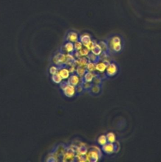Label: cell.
Returning <instances> with one entry per match:
<instances>
[{
	"label": "cell",
	"mask_w": 161,
	"mask_h": 162,
	"mask_svg": "<svg viewBox=\"0 0 161 162\" xmlns=\"http://www.w3.org/2000/svg\"><path fill=\"white\" fill-rule=\"evenodd\" d=\"M106 135V138H107L108 143H115L116 142V135L114 134L113 132H109Z\"/></svg>",
	"instance_id": "cell-24"
},
{
	"label": "cell",
	"mask_w": 161,
	"mask_h": 162,
	"mask_svg": "<svg viewBox=\"0 0 161 162\" xmlns=\"http://www.w3.org/2000/svg\"><path fill=\"white\" fill-rule=\"evenodd\" d=\"M86 72H87V70L85 66L78 65L76 69H75V73L80 77H82L83 76H84Z\"/></svg>",
	"instance_id": "cell-19"
},
{
	"label": "cell",
	"mask_w": 161,
	"mask_h": 162,
	"mask_svg": "<svg viewBox=\"0 0 161 162\" xmlns=\"http://www.w3.org/2000/svg\"><path fill=\"white\" fill-rule=\"evenodd\" d=\"M107 143V139L106 135H101L97 139V143L101 146H102Z\"/></svg>",
	"instance_id": "cell-26"
},
{
	"label": "cell",
	"mask_w": 161,
	"mask_h": 162,
	"mask_svg": "<svg viewBox=\"0 0 161 162\" xmlns=\"http://www.w3.org/2000/svg\"><path fill=\"white\" fill-rule=\"evenodd\" d=\"M110 61L107 60H103L102 61H99L96 64V70L99 74L104 73L107 65L110 64Z\"/></svg>",
	"instance_id": "cell-9"
},
{
	"label": "cell",
	"mask_w": 161,
	"mask_h": 162,
	"mask_svg": "<svg viewBox=\"0 0 161 162\" xmlns=\"http://www.w3.org/2000/svg\"><path fill=\"white\" fill-rule=\"evenodd\" d=\"M79 41H80L82 44L84 45L85 47H87L88 45H89L91 42H92V39L91 37L88 34H83L79 36Z\"/></svg>",
	"instance_id": "cell-13"
},
{
	"label": "cell",
	"mask_w": 161,
	"mask_h": 162,
	"mask_svg": "<svg viewBox=\"0 0 161 162\" xmlns=\"http://www.w3.org/2000/svg\"><path fill=\"white\" fill-rule=\"evenodd\" d=\"M58 73L63 80L68 79L70 75V72L68 68H67L66 66L59 67V70Z\"/></svg>",
	"instance_id": "cell-11"
},
{
	"label": "cell",
	"mask_w": 161,
	"mask_h": 162,
	"mask_svg": "<svg viewBox=\"0 0 161 162\" xmlns=\"http://www.w3.org/2000/svg\"><path fill=\"white\" fill-rule=\"evenodd\" d=\"M58 70H59V67L56 66V65L51 66V67L49 68V74H50L51 75L57 74V73L58 72Z\"/></svg>",
	"instance_id": "cell-29"
},
{
	"label": "cell",
	"mask_w": 161,
	"mask_h": 162,
	"mask_svg": "<svg viewBox=\"0 0 161 162\" xmlns=\"http://www.w3.org/2000/svg\"><path fill=\"white\" fill-rule=\"evenodd\" d=\"M95 76V73L94 72H88L87 71L85 72V74L83 76L82 78V79L85 81V82H92L93 78H94Z\"/></svg>",
	"instance_id": "cell-16"
},
{
	"label": "cell",
	"mask_w": 161,
	"mask_h": 162,
	"mask_svg": "<svg viewBox=\"0 0 161 162\" xmlns=\"http://www.w3.org/2000/svg\"><path fill=\"white\" fill-rule=\"evenodd\" d=\"M119 72V68L117 64L115 62H111L107 65L106 70L104 72L106 77L110 78L116 76Z\"/></svg>",
	"instance_id": "cell-6"
},
{
	"label": "cell",
	"mask_w": 161,
	"mask_h": 162,
	"mask_svg": "<svg viewBox=\"0 0 161 162\" xmlns=\"http://www.w3.org/2000/svg\"><path fill=\"white\" fill-rule=\"evenodd\" d=\"M87 58L89 60V61L92 62L93 64H97L99 61H101V56L96 55L93 54L92 53H90L89 55L87 56Z\"/></svg>",
	"instance_id": "cell-17"
},
{
	"label": "cell",
	"mask_w": 161,
	"mask_h": 162,
	"mask_svg": "<svg viewBox=\"0 0 161 162\" xmlns=\"http://www.w3.org/2000/svg\"><path fill=\"white\" fill-rule=\"evenodd\" d=\"M54 64L58 67L65 66L66 63V55L63 52H58L54 55L53 58Z\"/></svg>",
	"instance_id": "cell-5"
},
{
	"label": "cell",
	"mask_w": 161,
	"mask_h": 162,
	"mask_svg": "<svg viewBox=\"0 0 161 162\" xmlns=\"http://www.w3.org/2000/svg\"><path fill=\"white\" fill-rule=\"evenodd\" d=\"M74 44V49L75 51H79L83 48V44L80 41H77Z\"/></svg>",
	"instance_id": "cell-30"
},
{
	"label": "cell",
	"mask_w": 161,
	"mask_h": 162,
	"mask_svg": "<svg viewBox=\"0 0 161 162\" xmlns=\"http://www.w3.org/2000/svg\"><path fill=\"white\" fill-rule=\"evenodd\" d=\"M51 80L54 83L57 84H60L63 81V79L61 77V76L58 74V73H57L56 74L51 75Z\"/></svg>",
	"instance_id": "cell-25"
},
{
	"label": "cell",
	"mask_w": 161,
	"mask_h": 162,
	"mask_svg": "<svg viewBox=\"0 0 161 162\" xmlns=\"http://www.w3.org/2000/svg\"><path fill=\"white\" fill-rule=\"evenodd\" d=\"M60 86L63 95L67 98H73L76 95L75 86L70 84L68 81H62L60 84Z\"/></svg>",
	"instance_id": "cell-2"
},
{
	"label": "cell",
	"mask_w": 161,
	"mask_h": 162,
	"mask_svg": "<svg viewBox=\"0 0 161 162\" xmlns=\"http://www.w3.org/2000/svg\"><path fill=\"white\" fill-rule=\"evenodd\" d=\"M86 70L88 72H95L96 70V64H93L92 62L88 61L87 64L85 66Z\"/></svg>",
	"instance_id": "cell-27"
},
{
	"label": "cell",
	"mask_w": 161,
	"mask_h": 162,
	"mask_svg": "<svg viewBox=\"0 0 161 162\" xmlns=\"http://www.w3.org/2000/svg\"><path fill=\"white\" fill-rule=\"evenodd\" d=\"M86 156L87 161L90 162H96L101 158L102 153L99 148L96 147V146H93L88 151Z\"/></svg>",
	"instance_id": "cell-3"
},
{
	"label": "cell",
	"mask_w": 161,
	"mask_h": 162,
	"mask_svg": "<svg viewBox=\"0 0 161 162\" xmlns=\"http://www.w3.org/2000/svg\"><path fill=\"white\" fill-rule=\"evenodd\" d=\"M118 147L115 143H107L106 144L101 146V150L104 153L107 155H112L115 153H116L118 151Z\"/></svg>",
	"instance_id": "cell-7"
},
{
	"label": "cell",
	"mask_w": 161,
	"mask_h": 162,
	"mask_svg": "<svg viewBox=\"0 0 161 162\" xmlns=\"http://www.w3.org/2000/svg\"><path fill=\"white\" fill-rule=\"evenodd\" d=\"M81 84L83 87V89H84V91H89L90 90L91 87L92 86L93 84L92 82H85V81H84L81 78Z\"/></svg>",
	"instance_id": "cell-22"
},
{
	"label": "cell",
	"mask_w": 161,
	"mask_h": 162,
	"mask_svg": "<svg viewBox=\"0 0 161 162\" xmlns=\"http://www.w3.org/2000/svg\"><path fill=\"white\" fill-rule=\"evenodd\" d=\"M98 44H99V46H101L102 52H104V53H106L108 55H109V53H110V49H109V46H108V44H107L106 41H99L98 43Z\"/></svg>",
	"instance_id": "cell-21"
},
{
	"label": "cell",
	"mask_w": 161,
	"mask_h": 162,
	"mask_svg": "<svg viewBox=\"0 0 161 162\" xmlns=\"http://www.w3.org/2000/svg\"><path fill=\"white\" fill-rule=\"evenodd\" d=\"M76 88V95H80L84 91V89H83V87L81 84V83H80L79 85L76 86L75 87Z\"/></svg>",
	"instance_id": "cell-31"
},
{
	"label": "cell",
	"mask_w": 161,
	"mask_h": 162,
	"mask_svg": "<svg viewBox=\"0 0 161 162\" xmlns=\"http://www.w3.org/2000/svg\"><path fill=\"white\" fill-rule=\"evenodd\" d=\"M67 81H68V82L70 84L76 87L80 83L81 79L80 78V77L75 72V73H73V74H71Z\"/></svg>",
	"instance_id": "cell-10"
},
{
	"label": "cell",
	"mask_w": 161,
	"mask_h": 162,
	"mask_svg": "<svg viewBox=\"0 0 161 162\" xmlns=\"http://www.w3.org/2000/svg\"><path fill=\"white\" fill-rule=\"evenodd\" d=\"M106 42L108 44L110 53H119L123 50V42L119 36H112Z\"/></svg>",
	"instance_id": "cell-1"
},
{
	"label": "cell",
	"mask_w": 161,
	"mask_h": 162,
	"mask_svg": "<svg viewBox=\"0 0 161 162\" xmlns=\"http://www.w3.org/2000/svg\"><path fill=\"white\" fill-rule=\"evenodd\" d=\"M102 91V87L101 86L94 85L93 84L91 87L90 90L89 91V94L92 96H97L99 95Z\"/></svg>",
	"instance_id": "cell-14"
},
{
	"label": "cell",
	"mask_w": 161,
	"mask_h": 162,
	"mask_svg": "<svg viewBox=\"0 0 161 162\" xmlns=\"http://www.w3.org/2000/svg\"><path fill=\"white\" fill-rule=\"evenodd\" d=\"M88 152V148L84 144L78 146L76 148V153L78 155H86Z\"/></svg>",
	"instance_id": "cell-18"
},
{
	"label": "cell",
	"mask_w": 161,
	"mask_h": 162,
	"mask_svg": "<svg viewBox=\"0 0 161 162\" xmlns=\"http://www.w3.org/2000/svg\"><path fill=\"white\" fill-rule=\"evenodd\" d=\"M63 48L67 53L73 54L75 52L74 44L69 41H67L65 44V45L63 46Z\"/></svg>",
	"instance_id": "cell-15"
},
{
	"label": "cell",
	"mask_w": 161,
	"mask_h": 162,
	"mask_svg": "<svg viewBox=\"0 0 161 162\" xmlns=\"http://www.w3.org/2000/svg\"><path fill=\"white\" fill-rule=\"evenodd\" d=\"M90 51H91V53H92L93 54H94L96 55H98V56H100L102 53V51L101 46L98 43L95 44V45L93 46V47L92 48Z\"/></svg>",
	"instance_id": "cell-20"
},
{
	"label": "cell",
	"mask_w": 161,
	"mask_h": 162,
	"mask_svg": "<svg viewBox=\"0 0 161 162\" xmlns=\"http://www.w3.org/2000/svg\"><path fill=\"white\" fill-rule=\"evenodd\" d=\"M79 36L76 32H74V31H70L68 33L66 36V41H69L71 42V43H74L77 41H79Z\"/></svg>",
	"instance_id": "cell-12"
},
{
	"label": "cell",
	"mask_w": 161,
	"mask_h": 162,
	"mask_svg": "<svg viewBox=\"0 0 161 162\" xmlns=\"http://www.w3.org/2000/svg\"><path fill=\"white\" fill-rule=\"evenodd\" d=\"M67 147H68V146H66L64 144H59L58 146H57L56 147H55L54 151L51 153L53 154L55 156V158L58 160V158L63 157V156L67 149Z\"/></svg>",
	"instance_id": "cell-8"
},
{
	"label": "cell",
	"mask_w": 161,
	"mask_h": 162,
	"mask_svg": "<svg viewBox=\"0 0 161 162\" xmlns=\"http://www.w3.org/2000/svg\"><path fill=\"white\" fill-rule=\"evenodd\" d=\"M102 82H103V79L99 76V75L97 74H95L94 78H93V81L92 82L93 84L102 86Z\"/></svg>",
	"instance_id": "cell-23"
},
{
	"label": "cell",
	"mask_w": 161,
	"mask_h": 162,
	"mask_svg": "<svg viewBox=\"0 0 161 162\" xmlns=\"http://www.w3.org/2000/svg\"><path fill=\"white\" fill-rule=\"evenodd\" d=\"M76 147H72L69 146L67 147V149L64 153L63 157H62V161H75L76 156Z\"/></svg>",
	"instance_id": "cell-4"
},
{
	"label": "cell",
	"mask_w": 161,
	"mask_h": 162,
	"mask_svg": "<svg viewBox=\"0 0 161 162\" xmlns=\"http://www.w3.org/2000/svg\"><path fill=\"white\" fill-rule=\"evenodd\" d=\"M90 50L87 48L86 47L85 48H82L80 50H79V51H77L78 54H79V57L80 56H87L90 53Z\"/></svg>",
	"instance_id": "cell-28"
}]
</instances>
